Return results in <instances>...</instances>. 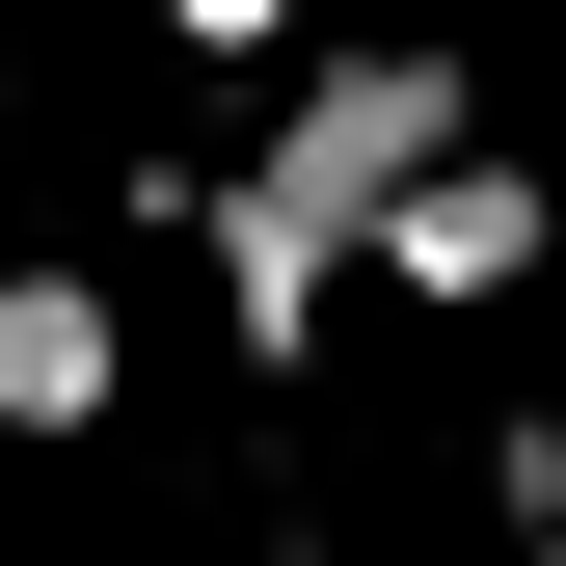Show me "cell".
Listing matches in <instances>:
<instances>
[{
    "mask_svg": "<svg viewBox=\"0 0 566 566\" xmlns=\"http://www.w3.org/2000/svg\"><path fill=\"white\" fill-rule=\"evenodd\" d=\"M432 135H485V54L350 28L324 82L243 135V163H163L135 217H189V243H217V350H243V378H324V297H350V243H378V189L432 163Z\"/></svg>",
    "mask_w": 566,
    "mask_h": 566,
    "instance_id": "1",
    "label": "cell"
},
{
    "mask_svg": "<svg viewBox=\"0 0 566 566\" xmlns=\"http://www.w3.org/2000/svg\"><path fill=\"white\" fill-rule=\"evenodd\" d=\"M0 432L28 459L108 432V270H0Z\"/></svg>",
    "mask_w": 566,
    "mask_h": 566,
    "instance_id": "3",
    "label": "cell"
},
{
    "mask_svg": "<svg viewBox=\"0 0 566 566\" xmlns=\"http://www.w3.org/2000/svg\"><path fill=\"white\" fill-rule=\"evenodd\" d=\"M485 513H513V566H566V405H513V432H485Z\"/></svg>",
    "mask_w": 566,
    "mask_h": 566,
    "instance_id": "4",
    "label": "cell"
},
{
    "mask_svg": "<svg viewBox=\"0 0 566 566\" xmlns=\"http://www.w3.org/2000/svg\"><path fill=\"white\" fill-rule=\"evenodd\" d=\"M163 28H189V54H297V0H163Z\"/></svg>",
    "mask_w": 566,
    "mask_h": 566,
    "instance_id": "5",
    "label": "cell"
},
{
    "mask_svg": "<svg viewBox=\"0 0 566 566\" xmlns=\"http://www.w3.org/2000/svg\"><path fill=\"white\" fill-rule=\"evenodd\" d=\"M539 243H566V189L513 163V135H432V163L378 189V243H350V270H405V297H539Z\"/></svg>",
    "mask_w": 566,
    "mask_h": 566,
    "instance_id": "2",
    "label": "cell"
}]
</instances>
